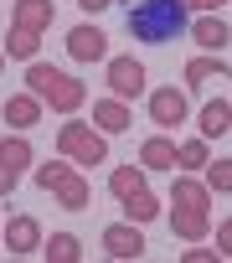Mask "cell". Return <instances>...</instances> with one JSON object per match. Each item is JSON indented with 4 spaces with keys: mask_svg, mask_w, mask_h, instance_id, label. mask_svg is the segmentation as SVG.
Wrapping results in <instances>:
<instances>
[{
    "mask_svg": "<svg viewBox=\"0 0 232 263\" xmlns=\"http://www.w3.org/2000/svg\"><path fill=\"white\" fill-rule=\"evenodd\" d=\"M124 26L134 42H150V47H165L186 31V6L181 0H129L124 6Z\"/></svg>",
    "mask_w": 232,
    "mask_h": 263,
    "instance_id": "1",
    "label": "cell"
},
{
    "mask_svg": "<svg viewBox=\"0 0 232 263\" xmlns=\"http://www.w3.org/2000/svg\"><path fill=\"white\" fill-rule=\"evenodd\" d=\"M26 93H36V98H42L47 108H57V114H78V108H83V98H88V83L67 78L62 67L31 62V67H26Z\"/></svg>",
    "mask_w": 232,
    "mask_h": 263,
    "instance_id": "2",
    "label": "cell"
},
{
    "mask_svg": "<svg viewBox=\"0 0 232 263\" xmlns=\"http://www.w3.org/2000/svg\"><path fill=\"white\" fill-rule=\"evenodd\" d=\"M57 150H62L72 165H103V160H108L103 135L88 129V124H62V129H57Z\"/></svg>",
    "mask_w": 232,
    "mask_h": 263,
    "instance_id": "3",
    "label": "cell"
},
{
    "mask_svg": "<svg viewBox=\"0 0 232 263\" xmlns=\"http://www.w3.org/2000/svg\"><path fill=\"white\" fill-rule=\"evenodd\" d=\"M108 88H113V98H140L145 93V67L134 62V57H108V78H103Z\"/></svg>",
    "mask_w": 232,
    "mask_h": 263,
    "instance_id": "4",
    "label": "cell"
},
{
    "mask_svg": "<svg viewBox=\"0 0 232 263\" xmlns=\"http://www.w3.org/2000/svg\"><path fill=\"white\" fill-rule=\"evenodd\" d=\"M0 242H6L16 258H31V253H42V222L36 217H11L6 232H0Z\"/></svg>",
    "mask_w": 232,
    "mask_h": 263,
    "instance_id": "5",
    "label": "cell"
},
{
    "mask_svg": "<svg viewBox=\"0 0 232 263\" xmlns=\"http://www.w3.org/2000/svg\"><path fill=\"white\" fill-rule=\"evenodd\" d=\"M67 57L83 62V67H88V62H103V57H108V36H103L98 26H72V31H67Z\"/></svg>",
    "mask_w": 232,
    "mask_h": 263,
    "instance_id": "6",
    "label": "cell"
},
{
    "mask_svg": "<svg viewBox=\"0 0 232 263\" xmlns=\"http://www.w3.org/2000/svg\"><path fill=\"white\" fill-rule=\"evenodd\" d=\"M206 227H211V206H186V201H176V206H170V232H176V237L201 242V237H206Z\"/></svg>",
    "mask_w": 232,
    "mask_h": 263,
    "instance_id": "7",
    "label": "cell"
},
{
    "mask_svg": "<svg viewBox=\"0 0 232 263\" xmlns=\"http://www.w3.org/2000/svg\"><path fill=\"white\" fill-rule=\"evenodd\" d=\"M103 253H108V258H140V253H145L140 227H134V222H113V227H103Z\"/></svg>",
    "mask_w": 232,
    "mask_h": 263,
    "instance_id": "8",
    "label": "cell"
},
{
    "mask_svg": "<svg viewBox=\"0 0 232 263\" xmlns=\"http://www.w3.org/2000/svg\"><path fill=\"white\" fill-rule=\"evenodd\" d=\"M150 119L165 124V129L186 124V93H181V88H155V93H150Z\"/></svg>",
    "mask_w": 232,
    "mask_h": 263,
    "instance_id": "9",
    "label": "cell"
},
{
    "mask_svg": "<svg viewBox=\"0 0 232 263\" xmlns=\"http://www.w3.org/2000/svg\"><path fill=\"white\" fill-rule=\"evenodd\" d=\"M227 129H232V103L227 98H206L201 114H196V135L201 140H222Z\"/></svg>",
    "mask_w": 232,
    "mask_h": 263,
    "instance_id": "10",
    "label": "cell"
},
{
    "mask_svg": "<svg viewBox=\"0 0 232 263\" xmlns=\"http://www.w3.org/2000/svg\"><path fill=\"white\" fill-rule=\"evenodd\" d=\"M52 16H57L52 0H16V26L31 31V36H42V31L52 26Z\"/></svg>",
    "mask_w": 232,
    "mask_h": 263,
    "instance_id": "11",
    "label": "cell"
},
{
    "mask_svg": "<svg viewBox=\"0 0 232 263\" xmlns=\"http://www.w3.org/2000/svg\"><path fill=\"white\" fill-rule=\"evenodd\" d=\"M0 114H6V124H16V129H31V124H42V98L36 93H16V98L0 103Z\"/></svg>",
    "mask_w": 232,
    "mask_h": 263,
    "instance_id": "12",
    "label": "cell"
},
{
    "mask_svg": "<svg viewBox=\"0 0 232 263\" xmlns=\"http://www.w3.org/2000/svg\"><path fill=\"white\" fill-rule=\"evenodd\" d=\"M93 124L103 129V135H124L134 119H129V103L124 98H103V103H93Z\"/></svg>",
    "mask_w": 232,
    "mask_h": 263,
    "instance_id": "13",
    "label": "cell"
},
{
    "mask_svg": "<svg viewBox=\"0 0 232 263\" xmlns=\"http://www.w3.org/2000/svg\"><path fill=\"white\" fill-rule=\"evenodd\" d=\"M191 36L201 42V52H222V47H232V26L211 11V16H201L196 26H191Z\"/></svg>",
    "mask_w": 232,
    "mask_h": 263,
    "instance_id": "14",
    "label": "cell"
},
{
    "mask_svg": "<svg viewBox=\"0 0 232 263\" xmlns=\"http://www.w3.org/2000/svg\"><path fill=\"white\" fill-rule=\"evenodd\" d=\"M52 191H57V201H62L67 212H88V201H93V191H88V181H83L78 171H67V176H62Z\"/></svg>",
    "mask_w": 232,
    "mask_h": 263,
    "instance_id": "15",
    "label": "cell"
},
{
    "mask_svg": "<svg viewBox=\"0 0 232 263\" xmlns=\"http://www.w3.org/2000/svg\"><path fill=\"white\" fill-rule=\"evenodd\" d=\"M186 83H191V88H206V83H232V67H222L217 57H191V62H186Z\"/></svg>",
    "mask_w": 232,
    "mask_h": 263,
    "instance_id": "16",
    "label": "cell"
},
{
    "mask_svg": "<svg viewBox=\"0 0 232 263\" xmlns=\"http://www.w3.org/2000/svg\"><path fill=\"white\" fill-rule=\"evenodd\" d=\"M42 258H47V263H78V258H83V242H78L72 232H52V237L42 242Z\"/></svg>",
    "mask_w": 232,
    "mask_h": 263,
    "instance_id": "17",
    "label": "cell"
},
{
    "mask_svg": "<svg viewBox=\"0 0 232 263\" xmlns=\"http://www.w3.org/2000/svg\"><path fill=\"white\" fill-rule=\"evenodd\" d=\"M108 191L119 196V201L134 196V191H145V165H113L108 171Z\"/></svg>",
    "mask_w": 232,
    "mask_h": 263,
    "instance_id": "18",
    "label": "cell"
},
{
    "mask_svg": "<svg viewBox=\"0 0 232 263\" xmlns=\"http://www.w3.org/2000/svg\"><path fill=\"white\" fill-rule=\"evenodd\" d=\"M140 165H145V171H165V165H176V145H170L165 135L145 140V145H140Z\"/></svg>",
    "mask_w": 232,
    "mask_h": 263,
    "instance_id": "19",
    "label": "cell"
},
{
    "mask_svg": "<svg viewBox=\"0 0 232 263\" xmlns=\"http://www.w3.org/2000/svg\"><path fill=\"white\" fill-rule=\"evenodd\" d=\"M170 201H186V206H211V191H206V181H196V176H176V181H170Z\"/></svg>",
    "mask_w": 232,
    "mask_h": 263,
    "instance_id": "20",
    "label": "cell"
},
{
    "mask_svg": "<svg viewBox=\"0 0 232 263\" xmlns=\"http://www.w3.org/2000/svg\"><path fill=\"white\" fill-rule=\"evenodd\" d=\"M31 160H36V155H31V145H26L21 135H11V140H0V165H11V171L21 176V171H26Z\"/></svg>",
    "mask_w": 232,
    "mask_h": 263,
    "instance_id": "21",
    "label": "cell"
},
{
    "mask_svg": "<svg viewBox=\"0 0 232 263\" xmlns=\"http://www.w3.org/2000/svg\"><path fill=\"white\" fill-rule=\"evenodd\" d=\"M124 217H129V222H155V217H160V196H150V191L124 196Z\"/></svg>",
    "mask_w": 232,
    "mask_h": 263,
    "instance_id": "22",
    "label": "cell"
},
{
    "mask_svg": "<svg viewBox=\"0 0 232 263\" xmlns=\"http://www.w3.org/2000/svg\"><path fill=\"white\" fill-rule=\"evenodd\" d=\"M36 42H42V36H31V31L11 26V36H6V57H21V62H36Z\"/></svg>",
    "mask_w": 232,
    "mask_h": 263,
    "instance_id": "23",
    "label": "cell"
},
{
    "mask_svg": "<svg viewBox=\"0 0 232 263\" xmlns=\"http://www.w3.org/2000/svg\"><path fill=\"white\" fill-rule=\"evenodd\" d=\"M176 165H186V171H206V140L196 135V140L176 145Z\"/></svg>",
    "mask_w": 232,
    "mask_h": 263,
    "instance_id": "24",
    "label": "cell"
},
{
    "mask_svg": "<svg viewBox=\"0 0 232 263\" xmlns=\"http://www.w3.org/2000/svg\"><path fill=\"white\" fill-rule=\"evenodd\" d=\"M206 191H217V196L232 191V160H206Z\"/></svg>",
    "mask_w": 232,
    "mask_h": 263,
    "instance_id": "25",
    "label": "cell"
},
{
    "mask_svg": "<svg viewBox=\"0 0 232 263\" xmlns=\"http://www.w3.org/2000/svg\"><path fill=\"white\" fill-rule=\"evenodd\" d=\"M67 171H72V160H52V165H36V186H42V191H52V186H57Z\"/></svg>",
    "mask_w": 232,
    "mask_h": 263,
    "instance_id": "26",
    "label": "cell"
},
{
    "mask_svg": "<svg viewBox=\"0 0 232 263\" xmlns=\"http://www.w3.org/2000/svg\"><path fill=\"white\" fill-rule=\"evenodd\" d=\"M217 253H222V258H232V217L217 227Z\"/></svg>",
    "mask_w": 232,
    "mask_h": 263,
    "instance_id": "27",
    "label": "cell"
},
{
    "mask_svg": "<svg viewBox=\"0 0 232 263\" xmlns=\"http://www.w3.org/2000/svg\"><path fill=\"white\" fill-rule=\"evenodd\" d=\"M222 253L217 248H186V263H217Z\"/></svg>",
    "mask_w": 232,
    "mask_h": 263,
    "instance_id": "28",
    "label": "cell"
},
{
    "mask_svg": "<svg viewBox=\"0 0 232 263\" xmlns=\"http://www.w3.org/2000/svg\"><path fill=\"white\" fill-rule=\"evenodd\" d=\"M181 6H186V11H201V16H211V11H222V6H227V0H181Z\"/></svg>",
    "mask_w": 232,
    "mask_h": 263,
    "instance_id": "29",
    "label": "cell"
},
{
    "mask_svg": "<svg viewBox=\"0 0 232 263\" xmlns=\"http://www.w3.org/2000/svg\"><path fill=\"white\" fill-rule=\"evenodd\" d=\"M16 181H21V176H16L11 165H0V196H11V191H16Z\"/></svg>",
    "mask_w": 232,
    "mask_h": 263,
    "instance_id": "30",
    "label": "cell"
},
{
    "mask_svg": "<svg viewBox=\"0 0 232 263\" xmlns=\"http://www.w3.org/2000/svg\"><path fill=\"white\" fill-rule=\"evenodd\" d=\"M78 6H83V11H93V16H98V11H108V6H113V0H78Z\"/></svg>",
    "mask_w": 232,
    "mask_h": 263,
    "instance_id": "31",
    "label": "cell"
},
{
    "mask_svg": "<svg viewBox=\"0 0 232 263\" xmlns=\"http://www.w3.org/2000/svg\"><path fill=\"white\" fill-rule=\"evenodd\" d=\"M0 67H6V52H0Z\"/></svg>",
    "mask_w": 232,
    "mask_h": 263,
    "instance_id": "32",
    "label": "cell"
}]
</instances>
